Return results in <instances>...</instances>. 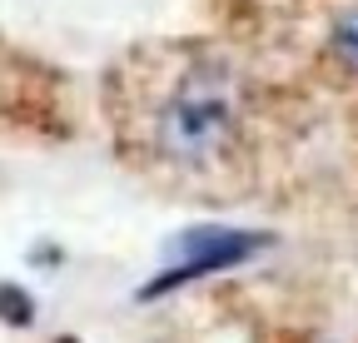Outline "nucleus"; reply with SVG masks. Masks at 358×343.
<instances>
[{"label": "nucleus", "instance_id": "2", "mask_svg": "<svg viewBox=\"0 0 358 343\" xmlns=\"http://www.w3.org/2000/svg\"><path fill=\"white\" fill-rule=\"evenodd\" d=\"M268 239L264 234H234V229H194V234H185L179 239V259L164 279H155V284H145L140 289V298H159V293H169V289H179V284H189V279H204V274H214V269H234V264H244L249 254H259Z\"/></svg>", "mask_w": 358, "mask_h": 343}, {"label": "nucleus", "instance_id": "3", "mask_svg": "<svg viewBox=\"0 0 358 343\" xmlns=\"http://www.w3.org/2000/svg\"><path fill=\"white\" fill-rule=\"evenodd\" d=\"M334 55H338L348 70H358V10L338 15V25H334Z\"/></svg>", "mask_w": 358, "mask_h": 343}, {"label": "nucleus", "instance_id": "4", "mask_svg": "<svg viewBox=\"0 0 358 343\" xmlns=\"http://www.w3.org/2000/svg\"><path fill=\"white\" fill-rule=\"evenodd\" d=\"M0 309H6L10 323H30V298L20 289H0Z\"/></svg>", "mask_w": 358, "mask_h": 343}, {"label": "nucleus", "instance_id": "1", "mask_svg": "<svg viewBox=\"0 0 358 343\" xmlns=\"http://www.w3.org/2000/svg\"><path fill=\"white\" fill-rule=\"evenodd\" d=\"M239 85L229 70H189L159 110V149L174 164H209L234 145Z\"/></svg>", "mask_w": 358, "mask_h": 343}]
</instances>
